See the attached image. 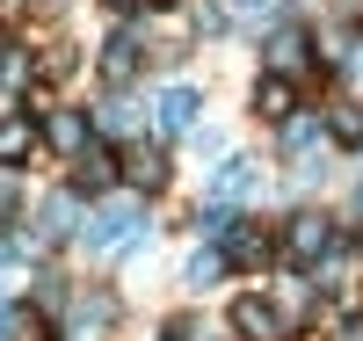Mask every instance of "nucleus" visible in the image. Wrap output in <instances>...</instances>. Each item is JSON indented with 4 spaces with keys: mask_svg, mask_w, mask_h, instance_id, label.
Wrapping results in <instances>:
<instances>
[{
    "mask_svg": "<svg viewBox=\"0 0 363 341\" xmlns=\"http://www.w3.org/2000/svg\"><path fill=\"white\" fill-rule=\"evenodd\" d=\"M335 341H363V320H356V313H349V320H342V327H335Z\"/></svg>",
    "mask_w": 363,
    "mask_h": 341,
    "instance_id": "22",
    "label": "nucleus"
},
{
    "mask_svg": "<svg viewBox=\"0 0 363 341\" xmlns=\"http://www.w3.org/2000/svg\"><path fill=\"white\" fill-rule=\"evenodd\" d=\"M0 87H8V95L29 87V51H22V44H0Z\"/></svg>",
    "mask_w": 363,
    "mask_h": 341,
    "instance_id": "15",
    "label": "nucleus"
},
{
    "mask_svg": "<svg viewBox=\"0 0 363 341\" xmlns=\"http://www.w3.org/2000/svg\"><path fill=\"white\" fill-rule=\"evenodd\" d=\"M37 233H44V240H66V233H73V189H66V196H44Z\"/></svg>",
    "mask_w": 363,
    "mask_h": 341,
    "instance_id": "13",
    "label": "nucleus"
},
{
    "mask_svg": "<svg viewBox=\"0 0 363 341\" xmlns=\"http://www.w3.org/2000/svg\"><path fill=\"white\" fill-rule=\"evenodd\" d=\"M240 8H247V15H262V8H269V0H240Z\"/></svg>",
    "mask_w": 363,
    "mask_h": 341,
    "instance_id": "23",
    "label": "nucleus"
},
{
    "mask_svg": "<svg viewBox=\"0 0 363 341\" xmlns=\"http://www.w3.org/2000/svg\"><path fill=\"white\" fill-rule=\"evenodd\" d=\"M284 255H291L298 269H313V262H327V255H335V225H327L320 211H298V218L284 225Z\"/></svg>",
    "mask_w": 363,
    "mask_h": 341,
    "instance_id": "2",
    "label": "nucleus"
},
{
    "mask_svg": "<svg viewBox=\"0 0 363 341\" xmlns=\"http://www.w3.org/2000/svg\"><path fill=\"white\" fill-rule=\"evenodd\" d=\"M87 131H95V123H87L80 109H51V123H44V138H51L58 152H73V160L87 152Z\"/></svg>",
    "mask_w": 363,
    "mask_h": 341,
    "instance_id": "4",
    "label": "nucleus"
},
{
    "mask_svg": "<svg viewBox=\"0 0 363 341\" xmlns=\"http://www.w3.org/2000/svg\"><path fill=\"white\" fill-rule=\"evenodd\" d=\"M255 181H262V167H255V160H225L218 174H211V203H233V196H247Z\"/></svg>",
    "mask_w": 363,
    "mask_h": 341,
    "instance_id": "6",
    "label": "nucleus"
},
{
    "mask_svg": "<svg viewBox=\"0 0 363 341\" xmlns=\"http://www.w3.org/2000/svg\"><path fill=\"white\" fill-rule=\"evenodd\" d=\"M196 225H203V240H211V247H225V233H233L240 218H233V211H225V203H211V211H203V218H196Z\"/></svg>",
    "mask_w": 363,
    "mask_h": 341,
    "instance_id": "18",
    "label": "nucleus"
},
{
    "mask_svg": "<svg viewBox=\"0 0 363 341\" xmlns=\"http://www.w3.org/2000/svg\"><path fill=\"white\" fill-rule=\"evenodd\" d=\"M102 73H109V80H131V73H138V37H131V29H124V37H109Z\"/></svg>",
    "mask_w": 363,
    "mask_h": 341,
    "instance_id": "12",
    "label": "nucleus"
},
{
    "mask_svg": "<svg viewBox=\"0 0 363 341\" xmlns=\"http://www.w3.org/2000/svg\"><path fill=\"white\" fill-rule=\"evenodd\" d=\"M29 145H37V123H29V116H8V123H0V160H8V167L22 160Z\"/></svg>",
    "mask_w": 363,
    "mask_h": 341,
    "instance_id": "14",
    "label": "nucleus"
},
{
    "mask_svg": "<svg viewBox=\"0 0 363 341\" xmlns=\"http://www.w3.org/2000/svg\"><path fill=\"white\" fill-rule=\"evenodd\" d=\"M109 8H131V0H109Z\"/></svg>",
    "mask_w": 363,
    "mask_h": 341,
    "instance_id": "24",
    "label": "nucleus"
},
{
    "mask_svg": "<svg viewBox=\"0 0 363 341\" xmlns=\"http://www.w3.org/2000/svg\"><path fill=\"white\" fill-rule=\"evenodd\" d=\"M356 211H363V196H356Z\"/></svg>",
    "mask_w": 363,
    "mask_h": 341,
    "instance_id": "25",
    "label": "nucleus"
},
{
    "mask_svg": "<svg viewBox=\"0 0 363 341\" xmlns=\"http://www.w3.org/2000/svg\"><path fill=\"white\" fill-rule=\"evenodd\" d=\"M225 276V247H203V255H189V284L203 291V284H218Z\"/></svg>",
    "mask_w": 363,
    "mask_h": 341,
    "instance_id": "16",
    "label": "nucleus"
},
{
    "mask_svg": "<svg viewBox=\"0 0 363 341\" xmlns=\"http://www.w3.org/2000/svg\"><path fill=\"white\" fill-rule=\"evenodd\" d=\"M196 109H203V95H196V87H167V95L153 102L160 131H189V123H196Z\"/></svg>",
    "mask_w": 363,
    "mask_h": 341,
    "instance_id": "5",
    "label": "nucleus"
},
{
    "mask_svg": "<svg viewBox=\"0 0 363 341\" xmlns=\"http://www.w3.org/2000/svg\"><path fill=\"white\" fill-rule=\"evenodd\" d=\"M138 233H145V211L138 203H102L80 240L95 247V255H124V247H138Z\"/></svg>",
    "mask_w": 363,
    "mask_h": 341,
    "instance_id": "1",
    "label": "nucleus"
},
{
    "mask_svg": "<svg viewBox=\"0 0 363 341\" xmlns=\"http://www.w3.org/2000/svg\"><path fill=\"white\" fill-rule=\"evenodd\" d=\"M124 181H138V189H160V181H167V160H160L153 145H131V152H124Z\"/></svg>",
    "mask_w": 363,
    "mask_h": 341,
    "instance_id": "10",
    "label": "nucleus"
},
{
    "mask_svg": "<svg viewBox=\"0 0 363 341\" xmlns=\"http://www.w3.org/2000/svg\"><path fill=\"white\" fill-rule=\"evenodd\" d=\"M15 203H22V181H15V167H8V160H0V218H8Z\"/></svg>",
    "mask_w": 363,
    "mask_h": 341,
    "instance_id": "20",
    "label": "nucleus"
},
{
    "mask_svg": "<svg viewBox=\"0 0 363 341\" xmlns=\"http://www.w3.org/2000/svg\"><path fill=\"white\" fill-rule=\"evenodd\" d=\"M95 123H102V131H131V109H124V102H109V109H102Z\"/></svg>",
    "mask_w": 363,
    "mask_h": 341,
    "instance_id": "21",
    "label": "nucleus"
},
{
    "mask_svg": "<svg viewBox=\"0 0 363 341\" xmlns=\"http://www.w3.org/2000/svg\"><path fill=\"white\" fill-rule=\"evenodd\" d=\"M313 138H320V116H298V109H291V116H284V145H291V152H306Z\"/></svg>",
    "mask_w": 363,
    "mask_h": 341,
    "instance_id": "17",
    "label": "nucleus"
},
{
    "mask_svg": "<svg viewBox=\"0 0 363 341\" xmlns=\"http://www.w3.org/2000/svg\"><path fill=\"white\" fill-rule=\"evenodd\" d=\"M291 109H298V95H291V80H284V73H269V80L255 87V116H269V123H284Z\"/></svg>",
    "mask_w": 363,
    "mask_h": 341,
    "instance_id": "8",
    "label": "nucleus"
},
{
    "mask_svg": "<svg viewBox=\"0 0 363 341\" xmlns=\"http://www.w3.org/2000/svg\"><path fill=\"white\" fill-rule=\"evenodd\" d=\"M233 327H240V341H284L291 334V320H284L277 298H240L233 305Z\"/></svg>",
    "mask_w": 363,
    "mask_h": 341,
    "instance_id": "3",
    "label": "nucleus"
},
{
    "mask_svg": "<svg viewBox=\"0 0 363 341\" xmlns=\"http://www.w3.org/2000/svg\"><path fill=\"white\" fill-rule=\"evenodd\" d=\"M269 255V233L262 225H247V218H240L233 233H225V262H262Z\"/></svg>",
    "mask_w": 363,
    "mask_h": 341,
    "instance_id": "11",
    "label": "nucleus"
},
{
    "mask_svg": "<svg viewBox=\"0 0 363 341\" xmlns=\"http://www.w3.org/2000/svg\"><path fill=\"white\" fill-rule=\"evenodd\" d=\"M109 181H116L109 152H80V160H73V196H95V189H109Z\"/></svg>",
    "mask_w": 363,
    "mask_h": 341,
    "instance_id": "7",
    "label": "nucleus"
},
{
    "mask_svg": "<svg viewBox=\"0 0 363 341\" xmlns=\"http://www.w3.org/2000/svg\"><path fill=\"white\" fill-rule=\"evenodd\" d=\"M327 131H335L342 145H363V109H335V116H327Z\"/></svg>",
    "mask_w": 363,
    "mask_h": 341,
    "instance_id": "19",
    "label": "nucleus"
},
{
    "mask_svg": "<svg viewBox=\"0 0 363 341\" xmlns=\"http://www.w3.org/2000/svg\"><path fill=\"white\" fill-rule=\"evenodd\" d=\"M0 341H8V334H0Z\"/></svg>",
    "mask_w": 363,
    "mask_h": 341,
    "instance_id": "26",
    "label": "nucleus"
},
{
    "mask_svg": "<svg viewBox=\"0 0 363 341\" xmlns=\"http://www.w3.org/2000/svg\"><path fill=\"white\" fill-rule=\"evenodd\" d=\"M167 341H174V334H167Z\"/></svg>",
    "mask_w": 363,
    "mask_h": 341,
    "instance_id": "27",
    "label": "nucleus"
},
{
    "mask_svg": "<svg viewBox=\"0 0 363 341\" xmlns=\"http://www.w3.org/2000/svg\"><path fill=\"white\" fill-rule=\"evenodd\" d=\"M306 29H277V37H269V73H298L306 66Z\"/></svg>",
    "mask_w": 363,
    "mask_h": 341,
    "instance_id": "9",
    "label": "nucleus"
}]
</instances>
